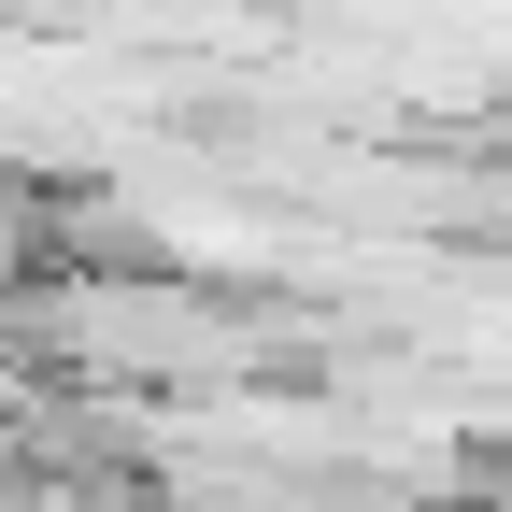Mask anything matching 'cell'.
Segmentation results:
<instances>
[{
  "instance_id": "1",
  "label": "cell",
  "mask_w": 512,
  "mask_h": 512,
  "mask_svg": "<svg viewBox=\"0 0 512 512\" xmlns=\"http://www.w3.org/2000/svg\"><path fill=\"white\" fill-rule=\"evenodd\" d=\"M57 242H72V214H57L15 157H0V299H15V285H43V271H57Z\"/></svg>"
},
{
  "instance_id": "2",
  "label": "cell",
  "mask_w": 512,
  "mask_h": 512,
  "mask_svg": "<svg viewBox=\"0 0 512 512\" xmlns=\"http://www.w3.org/2000/svg\"><path fill=\"white\" fill-rule=\"evenodd\" d=\"M0 356H15V299H0Z\"/></svg>"
}]
</instances>
